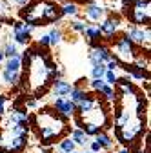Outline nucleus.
Instances as JSON below:
<instances>
[{"instance_id": "obj_1", "label": "nucleus", "mask_w": 151, "mask_h": 153, "mask_svg": "<svg viewBox=\"0 0 151 153\" xmlns=\"http://www.w3.org/2000/svg\"><path fill=\"white\" fill-rule=\"evenodd\" d=\"M20 16L24 18L26 24L36 27V26H46V24L60 20L64 15H62V9L53 0H33V2L26 4V7L20 11Z\"/></svg>"}, {"instance_id": "obj_2", "label": "nucleus", "mask_w": 151, "mask_h": 153, "mask_svg": "<svg viewBox=\"0 0 151 153\" xmlns=\"http://www.w3.org/2000/svg\"><path fill=\"white\" fill-rule=\"evenodd\" d=\"M35 122H36V129L40 133L42 142H46V144L53 142L55 139H58L60 135L66 133L64 119L53 109H42L38 115H36Z\"/></svg>"}, {"instance_id": "obj_3", "label": "nucleus", "mask_w": 151, "mask_h": 153, "mask_svg": "<svg viewBox=\"0 0 151 153\" xmlns=\"http://www.w3.org/2000/svg\"><path fill=\"white\" fill-rule=\"evenodd\" d=\"M113 53H115V59H117L120 64H124V66L133 64V62L137 60V56H138L135 44L129 40L127 35H120V36L117 38V42L113 44Z\"/></svg>"}, {"instance_id": "obj_4", "label": "nucleus", "mask_w": 151, "mask_h": 153, "mask_svg": "<svg viewBox=\"0 0 151 153\" xmlns=\"http://www.w3.org/2000/svg\"><path fill=\"white\" fill-rule=\"evenodd\" d=\"M149 7H151L149 0H133L129 4V7H124V9H126L129 22L140 27V26H149V16H151Z\"/></svg>"}, {"instance_id": "obj_5", "label": "nucleus", "mask_w": 151, "mask_h": 153, "mask_svg": "<svg viewBox=\"0 0 151 153\" xmlns=\"http://www.w3.org/2000/svg\"><path fill=\"white\" fill-rule=\"evenodd\" d=\"M127 36H129V40L133 42V44H138V46H149V26L144 27H138V26H129L127 27Z\"/></svg>"}, {"instance_id": "obj_6", "label": "nucleus", "mask_w": 151, "mask_h": 153, "mask_svg": "<svg viewBox=\"0 0 151 153\" xmlns=\"http://www.w3.org/2000/svg\"><path fill=\"white\" fill-rule=\"evenodd\" d=\"M89 62L95 66V64H106L107 60H111L113 59V55H111V49L109 48H106V46H95L91 51H89Z\"/></svg>"}, {"instance_id": "obj_7", "label": "nucleus", "mask_w": 151, "mask_h": 153, "mask_svg": "<svg viewBox=\"0 0 151 153\" xmlns=\"http://www.w3.org/2000/svg\"><path fill=\"white\" fill-rule=\"evenodd\" d=\"M53 108H55V111L58 113L62 119H71L73 115H75V104L69 99H64V97L56 99L55 104H53Z\"/></svg>"}, {"instance_id": "obj_8", "label": "nucleus", "mask_w": 151, "mask_h": 153, "mask_svg": "<svg viewBox=\"0 0 151 153\" xmlns=\"http://www.w3.org/2000/svg\"><path fill=\"white\" fill-rule=\"evenodd\" d=\"M27 146V137H13L11 140H2V149L6 153H22Z\"/></svg>"}, {"instance_id": "obj_9", "label": "nucleus", "mask_w": 151, "mask_h": 153, "mask_svg": "<svg viewBox=\"0 0 151 153\" xmlns=\"http://www.w3.org/2000/svg\"><path fill=\"white\" fill-rule=\"evenodd\" d=\"M31 31H33V26H29L26 22H15V26H13V35L18 44H27Z\"/></svg>"}, {"instance_id": "obj_10", "label": "nucleus", "mask_w": 151, "mask_h": 153, "mask_svg": "<svg viewBox=\"0 0 151 153\" xmlns=\"http://www.w3.org/2000/svg\"><path fill=\"white\" fill-rule=\"evenodd\" d=\"M118 24H120V16H115V15L107 16L106 20L98 26L100 31H102V36L113 38V36H115V33H117V29H118Z\"/></svg>"}, {"instance_id": "obj_11", "label": "nucleus", "mask_w": 151, "mask_h": 153, "mask_svg": "<svg viewBox=\"0 0 151 153\" xmlns=\"http://www.w3.org/2000/svg\"><path fill=\"white\" fill-rule=\"evenodd\" d=\"M104 13H106V9L102 6L95 4L93 0H91L89 4H86V16L89 18V20H93V22H98L100 18L104 16Z\"/></svg>"}, {"instance_id": "obj_12", "label": "nucleus", "mask_w": 151, "mask_h": 153, "mask_svg": "<svg viewBox=\"0 0 151 153\" xmlns=\"http://www.w3.org/2000/svg\"><path fill=\"white\" fill-rule=\"evenodd\" d=\"M73 89V86L62 79H53V93L56 95V97H66V95H69Z\"/></svg>"}, {"instance_id": "obj_13", "label": "nucleus", "mask_w": 151, "mask_h": 153, "mask_svg": "<svg viewBox=\"0 0 151 153\" xmlns=\"http://www.w3.org/2000/svg\"><path fill=\"white\" fill-rule=\"evenodd\" d=\"M2 76H4V80L7 84H11V86H16L18 82H20V71H15V69H4Z\"/></svg>"}, {"instance_id": "obj_14", "label": "nucleus", "mask_w": 151, "mask_h": 153, "mask_svg": "<svg viewBox=\"0 0 151 153\" xmlns=\"http://www.w3.org/2000/svg\"><path fill=\"white\" fill-rule=\"evenodd\" d=\"M84 35L87 36V40L89 42H98V40H102V31H100V27H86L84 29Z\"/></svg>"}, {"instance_id": "obj_15", "label": "nucleus", "mask_w": 151, "mask_h": 153, "mask_svg": "<svg viewBox=\"0 0 151 153\" xmlns=\"http://www.w3.org/2000/svg\"><path fill=\"white\" fill-rule=\"evenodd\" d=\"M4 69H15V71H20V69H22V55L9 56L7 62H6V68H4Z\"/></svg>"}, {"instance_id": "obj_16", "label": "nucleus", "mask_w": 151, "mask_h": 153, "mask_svg": "<svg viewBox=\"0 0 151 153\" xmlns=\"http://www.w3.org/2000/svg\"><path fill=\"white\" fill-rule=\"evenodd\" d=\"M97 139V142L102 146V148H106V149H109V148H113V140H111V137L107 135V133H104V131H100V133H97V135H95Z\"/></svg>"}, {"instance_id": "obj_17", "label": "nucleus", "mask_w": 151, "mask_h": 153, "mask_svg": "<svg viewBox=\"0 0 151 153\" xmlns=\"http://www.w3.org/2000/svg\"><path fill=\"white\" fill-rule=\"evenodd\" d=\"M47 36H49V44H51V46H58V44L62 42V29L53 27V29L47 33Z\"/></svg>"}, {"instance_id": "obj_18", "label": "nucleus", "mask_w": 151, "mask_h": 153, "mask_svg": "<svg viewBox=\"0 0 151 153\" xmlns=\"http://www.w3.org/2000/svg\"><path fill=\"white\" fill-rule=\"evenodd\" d=\"M71 140L75 142V144H86V142H89L87 140V135L78 128V129H73V133H71Z\"/></svg>"}, {"instance_id": "obj_19", "label": "nucleus", "mask_w": 151, "mask_h": 153, "mask_svg": "<svg viewBox=\"0 0 151 153\" xmlns=\"http://www.w3.org/2000/svg\"><path fill=\"white\" fill-rule=\"evenodd\" d=\"M60 9H62V15H67V16H77L78 15V6L75 2H67Z\"/></svg>"}, {"instance_id": "obj_20", "label": "nucleus", "mask_w": 151, "mask_h": 153, "mask_svg": "<svg viewBox=\"0 0 151 153\" xmlns=\"http://www.w3.org/2000/svg\"><path fill=\"white\" fill-rule=\"evenodd\" d=\"M69 95H71V99H69V100H71L73 104H77V102H80V100H82V99L86 97L87 93H86L84 89H80V88H73Z\"/></svg>"}, {"instance_id": "obj_21", "label": "nucleus", "mask_w": 151, "mask_h": 153, "mask_svg": "<svg viewBox=\"0 0 151 153\" xmlns=\"http://www.w3.org/2000/svg\"><path fill=\"white\" fill-rule=\"evenodd\" d=\"M106 64H95L91 69V76L93 79H104V75H106Z\"/></svg>"}, {"instance_id": "obj_22", "label": "nucleus", "mask_w": 151, "mask_h": 153, "mask_svg": "<svg viewBox=\"0 0 151 153\" xmlns=\"http://www.w3.org/2000/svg\"><path fill=\"white\" fill-rule=\"evenodd\" d=\"M75 146H77V144H75L71 139H62L60 144H58V149H60L62 153H69V151L75 149Z\"/></svg>"}, {"instance_id": "obj_23", "label": "nucleus", "mask_w": 151, "mask_h": 153, "mask_svg": "<svg viewBox=\"0 0 151 153\" xmlns=\"http://www.w3.org/2000/svg\"><path fill=\"white\" fill-rule=\"evenodd\" d=\"M98 93H102L104 97H106V100H113L115 99V91H113V88L109 86V84H104L102 88H100V91Z\"/></svg>"}, {"instance_id": "obj_24", "label": "nucleus", "mask_w": 151, "mask_h": 153, "mask_svg": "<svg viewBox=\"0 0 151 153\" xmlns=\"http://www.w3.org/2000/svg\"><path fill=\"white\" fill-rule=\"evenodd\" d=\"M4 56H15V55H18V51H16V44H13V42H9V44H6V48H4Z\"/></svg>"}, {"instance_id": "obj_25", "label": "nucleus", "mask_w": 151, "mask_h": 153, "mask_svg": "<svg viewBox=\"0 0 151 153\" xmlns=\"http://www.w3.org/2000/svg\"><path fill=\"white\" fill-rule=\"evenodd\" d=\"M104 79H106V84H109V86H115V84H117V79H118V76L115 75V71L107 69V71H106V75H104Z\"/></svg>"}, {"instance_id": "obj_26", "label": "nucleus", "mask_w": 151, "mask_h": 153, "mask_svg": "<svg viewBox=\"0 0 151 153\" xmlns=\"http://www.w3.org/2000/svg\"><path fill=\"white\" fill-rule=\"evenodd\" d=\"M87 26L84 24V22H80V20H75V22H71V29L73 31H77V33H84V29H86Z\"/></svg>"}, {"instance_id": "obj_27", "label": "nucleus", "mask_w": 151, "mask_h": 153, "mask_svg": "<svg viewBox=\"0 0 151 153\" xmlns=\"http://www.w3.org/2000/svg\"><path fill=\"white\" fill-rule=\"evenodd\" d=\"M106 82H104V79H93V82H91V88L95 89V91H100V88L104 86Z\"/></svg>"}, {"instance_id": "obj_28", "label": "nucleus", "mask_w": 151, "mask_h": 153, "mask_svg": "<svg viewBox=\"0 0 151 153\" xmlns=\"http://www.w3.org/2000/svg\"><path fill=\"white\" fill-rule=\"evenodd\" d=\"M6 113V95H0V115Z\"/></svg>"}, {"instance_id": "obj_29", "label": "nucleus", "mask_w": 151, "mask_h": 153, "mask_svg": "<svg viewBox=\"0 0 151 153\" xmlns=\"http://www.w3.org/2000/svg\"><path fill=\"white\" fill-rule=\"evenodd\" d=\"M38 44H40V46H44V48H46V46H49V36H47V33H46V35H42V36L38 38Z\"/></svg>"}, {"instance_id": "obj_30", "label": "nucleus", "mask_w": 151, "mask_h": 153, "mask_svg": "<svg viewBox=\"0 0 151 153\" xmlns=\"http://www.w3.org/2000/svg\"><path fill=\"white\" fill-rule=\"evenodd\" d=\"M100 149H102V146H100L97 140H93V142H91V151H93V153H98Z\"/></svg>"}, {"instance_id": "obj_31", "label": "nucleus", "mask_w": 151, "mask_h": 153, "mask_svg": "<svg viewBox=\"0 0 151 153\" xmlns=\"http://www.w3.org/2000/svg\"><path fill=\"white\" fill-rule=\"evenodd\" d=\"M27 2H29V0H11L13 6H26Z\"/></svg>"}, {"instance_id": "obj_32", "label": "nucleus", "mask_w": 151, "mask_h": 153, "mask_svg": "<svg viewBox=\"0 0 151 153\" xmlns=\"http://www.w3.org/2000/svg\"><path fill=\"white\" fill-rule=\"evenodd\" d=\"M26 106L35 108V106H36V99H27V100H26Z\"/></svg>"}, {"instance_id": "obj_33", "label": "nucleus", "mask_w": 151, "mask_h": 153, "mask_svg": "<svg viewBox=\"0 0 151 153\" xmlns=\"http://www.w3.org/2000/svg\"><path fill=\"white\" fill-rule=\"evenodd\" d=\"M73 2H75V4H89L91 0H73Z\"/></svg>"}, {"instance_id": "obj_34", "label": "nucleus", "mask_w": 151, "mask_h": 153, "mask_svg": "<svg viewBox=\"0 0 151 153\" xmlns=\"http://www.w3.org/2000/svg\"><path fill=\"white\" fill-rule=\"evenodd\" d=\"M4 59H6V56H4V53H2V51H0V62H2Z\"/></svg>"}, {"instance_id": "obj_35", "label": "nucleus", "mask_w": 151, "mask_h": 153, "mask_svg": "<svg viewBox=\"0 0 151 153\" xmlns=\"http://www.w3.org/2000/svg\"><path fill=\"white\" fill-rule=\"evenodd\" d=\"M120 153H131V151H129V149H127V148H124V149H122V151H120Z\"/></svg>"}, {"instance_id": "obj_36", "label": "nucleus", "mask_w": 151, "mask_h": 153, "mask_svg": "<svg viewBox=\"0 0 151 153\" xmlns=\"http://www.w3.org/2000/svg\"><path fill=\"white\" fill-rule=\"evenodd\" d=\"M84 153H93V151H91V149H89V151H84Z\"/></svg>"}, {"instance_id": "obj_37", "label": "nucleus", "mask_w": 151, "mask_h": 153, "mask_svg": "<svg viewBox=\"0 0 151 153\" xmlns=\"http://www.w3.org/2000/svg\"><path fill=\"white\" fill-rule=\"evenodd\" d=\"M69 153H77V151H75V149H73V151H69Z\"/></svg>"}, {"instance_id": "obj_38", "label": "nucleus", "mask_w": 151, "mask_h": 153, "mask_svg": "<svg viewBox=\"0 0 151 153\" xmlns=\"http://www.w3.org/2000/svg\"><path fill=\"white\" fill-rule=\"evenodd\" d=\"M137 153H144V151H137Z\"/></svg>"}, {"instance_id": "obj_39", "label": "nucleus", "mask_w": 151, "mask_h": 153, "mask_svg": "<svg viewBox=\"0 0 151 153\" xmlns=\"http://www.w3.org/2000/svg\"><path fill=\"white\" fill-rule=\"evenodd\" d=\"M0 153H6V151H0Z\"/></svg>"}]
</instances>
